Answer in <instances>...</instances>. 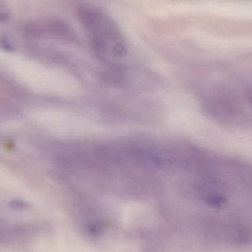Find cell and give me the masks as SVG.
<instances>
[{
	"label": "cell",
	"instance_id": "1",
	"mask_svg": "<svg viewBox=\"0 0 252 252\" xmlns=\"http://www.w3.org/2000/svg\"><path fill=\"white\" fill-rule=\"evenodd\" d=\"M77 14L90 46L99 59L112 61L125 56V37L118 24L107 13L98 7L85 4L78 6Z\"/></svg>",
	"mask_w": 252,
	"mask_h": 252
},
{
	"label": "cell",
	"instance_id": "2",
	"mask_svg": "<svg viewBox=\"0 0 252 252\" xmlns=\"http://www.w3.org/2000/svg\"><path fill=\"white\" fill-rule=\"evenodd\" d=\"M34 232L31 225H13L0 221V249L18 247L30 242Z\"/></svg>",
	"mask_w": 252,
	"mask_h": 252
},
{
	"label": "cell",
	"instance_id": "3",
	"mask_svg": "<svg viewBox=\"0 0 252 252\" xmlns=\"http://www.w3.org/2000/svg\"><path fill=\"white\" fill-rule=\"evenodd\" d=\"M12 207L16 209H23L25 208V207H28V204L22 202V201H18V202L16 201V202L13 203Z\"/></svg>",
	"mask_w": 252,
	"mask_h": 252
},
{
	"label": "cell",
	"instance_id": "4",
	"mask_svg": "<svg viewBox=\"0 0 252 252\" xmlns=\"http://www.w3.org/2000/svg\"><path fill=\"white\" fill-rule=\"evenodd\" d=\"M8 16L5 13H0V22H7Z\"/></svg>",
	"mask_w": 252,
	"mask_h": 252
}]
</instances>
